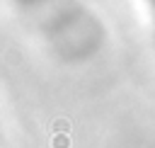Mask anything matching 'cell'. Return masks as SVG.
Masks as SVG:
<instances>
[{
    "mask_svg": "<svg viewBox=\"0 0 155 148\" xmlns=\"http://www.w3.org/2000/svg\"><path fill=\"white\" fill-rule=\"evenodd\" d=\"M150 2H153V7H155V0H150Z\"/></svg>",
    "mask_w": 155,
    "mask_h": 148,
    "instance_id": "cell-1",
    "label": "cell"
}]
</instances>
